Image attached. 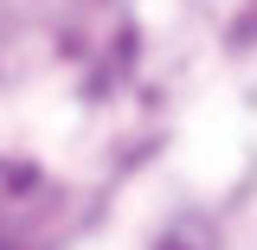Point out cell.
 <instances>
[{
	"label": "cell",
	"instance_id": "cell-1",
	"mask_svg": "<svg viewBox=\"0 0 257 250\" xmlns=\"http://www.w3.org/2000/svg\"><path fill=\"white\" fill-rule=\"evenodd\" d=\"M161 250H187V244H161Z\"/></svg>",
	"mask_w": 257,
	"mask_h": 250
}]
</instances>
